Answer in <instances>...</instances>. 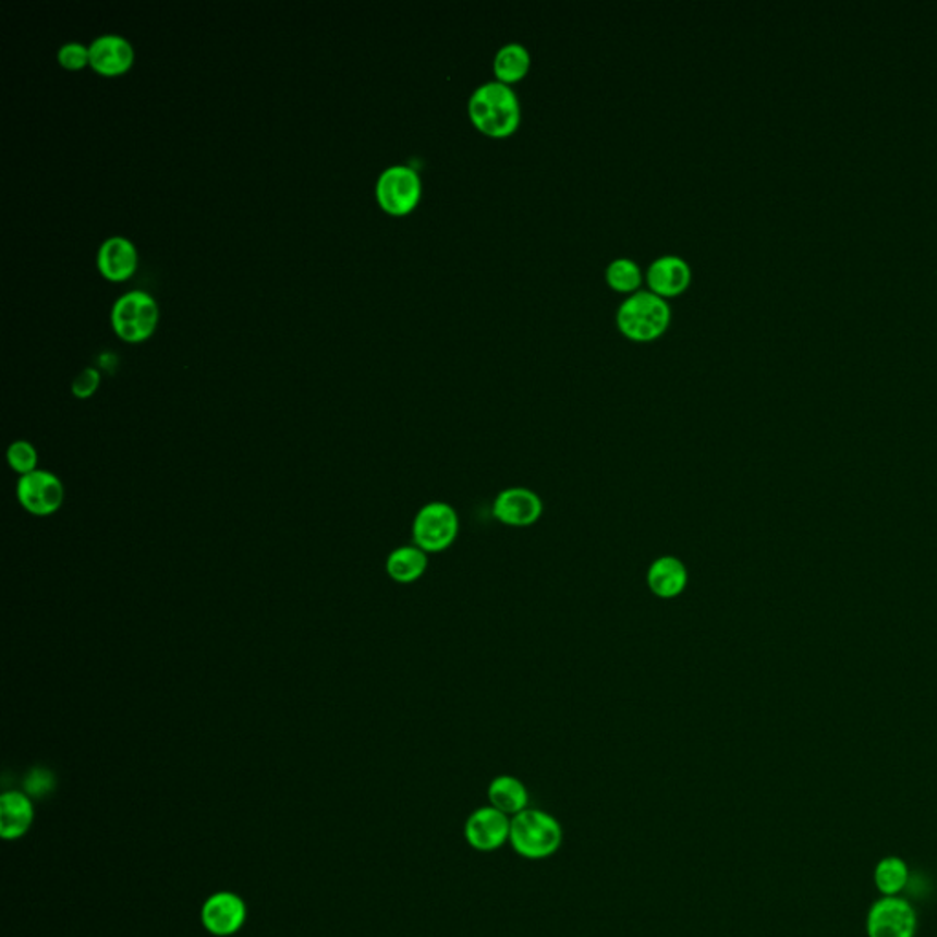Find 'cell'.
<instances>
[{
	"label": "cell",
	"instance_id": "obj_16",
	"mask_svg": "<svg viewBox=\"0 0 937 937\" xmlns=\"http://www.w3.org/2000/svg\"><path fill=\"white\" fill-rule=\"evenodd\" d=\"M691 282V268L678 255H665L650 264L648 268V284L652 292L665 295H676L683 292Z\"/></svg>",
	"mask_w": 937,
	"mask_h": 937
},
{
	"label": "cell",
	"instance_id": "obj_18",
	"mask_svg": "<svg viewBox=\"0 0 937 937\" xmlns=\"http://www.w3.org/2000/svg\"><path fill=\"white\" fill-rule=\"evenodd\" d=\"M429 567V553L424 549L412 546H400L396 548L387 559V573L394 583L412 584L424 577Z\"/></svg>",
	"mask_w": 937,
	"mask_h": 937
},
{
	"label": "cell",
	"instance_id": "obj_22",
	"mask_svg": "<svg viewBox=\"0 0 937 937\" xmlns=\"http://www.w3.org/2000/svg\"><path fill=\"white\" fill-rule=\"evenodd\" d=\"M8 465L17 473V475H29L37 471V462L39 454L35 451V447L26 440L13 441L12 446L8 447L7 452Z\"/></svg>",
	"mask_w": 937,
	"mask_h": 937
},
{
	"label": "cell",
	"instance_id": "obj_11",
	"mask_svg": "<svg viewBox=\"0 0 937 937\" xmlns=\"http://www.w3.org/2000/svg\"><path fill=\"white\" fill-rule=\"evenodd\" d=\"M246 904L236 893L217 892L202 906V923L218 937L233 936L246 923Z\"/></svg>",
	"mask_w": 937,
	"mask_h": 937
},
{
	"label": "cell",
	"instance_id": "obj_5",
	"mask_svg": "<svg viewBox=\"0 0 937 937\" xmlns=\"http://www.w3.org/2000/svg\"><path fill=\"white\" fill-rule=\"evenodd\" d=\"M460 532L457 509L447 502H429L412 522V538L425 553H441L451 548Z\"/></svg>",
	"mask_w": 937,
	"mask_h": 937
},
{
	"label": "cell",
	"instance_id": "obj_10",
	"mask_svg": "<svg viewBox=\"0 0 937 937\" xmlns=\"http://www.w3.org/2000/svg\"><path fill=\"white\" fill-rule=\"evenodd\" d=\"M543 513V500L527 487H508L492 502V514L503 526L530 527L540 521Z\"/></svg>",
	"mask_w": 937,
	"mask_h": 937
},
{
	"label": "cell",
	"instance_id": "obj_13",
	"mask_svg": "<svg viewBox=\"0 0 937 937\" xmlns=\"http://www.w3.org/2000/svg\"><path fill=\"white\" fill-rule=\"evenodd\" d=\"M689 570L674 555H664L652 562L646 572V586L659 599H676L685 592Z\"/></svg>",
	"mask_w": 937,
	"mask_h": 937
},
{
	"label": "cell",
	"instance_id": "obj_2",
	"mask_svg": "<svg viewBox=\"0 0 937 937\" xmlns=\"http://www.w3.org/2000/svg\"><path fill=\"white\" fill-rule=\"evenodd\" d=\"M564 840V831L559 820L543 812L527 807L511 818L509 844L513 852L530 861L553 857Z\"/></svg>",
	"mask_w": 937,
	"mask_h": 937
},
{
	"label": "cell",
	"instance_id": "obj_1",
	"mask_svg": "<svg viewBox=\"0 0 937 937\" xmlns=\"http://www.w3.org/2000/svg\"><path fill=\"white\" fill-rule=\"evenodd\" d=\"M468 114L487 136H509L521 123V101L508 83L489 81L473 92Z\"/></svg>",
	"mask_w": 937,
	"mask_h": 937
},
{
	"label": "cell",
	"instance_id": "obj_15",
	"mask_svg": "<svg viewBox=\"0 0 937 937\" xmlns=\"http://www.w3.org/2000/svg\"><path fill=\"white\" fill-rule=\"evenodd\" d=\"M34 804L21 791H8L0 796V835L4 840H17L28 833L34 824Z\"/></svg>",
	"mask_w": 937,
	"mask_h": 937
},
{
	"label": "cell",
	"instance_id": "obj_25",
	"mask_svg": "<svg viewBox=\"0 0 937 937\" xmlns=\"http://www.w3.org/2000/svg\"><path fill=\"white\" fill-rule=\"evenodd\" d=\"M52 786V777L46 771H34L26 782L29 793H40Z\"/></svg>",
	"mask_w": 937,
	"mask_h": 937
},
{
	"label": "cell",
	"instance_id": "obj_23",
	"mask_svg": "<svg viewBox=\"0 0 937 937\" xmlns=\"http://www.w3.org/2000/svg\"><path fill=\"white\" fill-rule=\"evenodd\" d=\"M58 59L64 69H85L86 64H90V48L81 42H66L59 48Z\"/></svg>",
	"mask_w": 937,
	"mask_h": 937
},
{
	"label": "cell",
	"instance_id": "obj_9",
	"mask_svg": "<svg viewBox=\"0 0 937 937\" xmlns=\"http://www.w3.org/2000/svg\"><path fill=\"white\" fill-rule=\"evenodd\" d=\"M917 917L906 899L883 898L872 906L866 921L868 937H914Z\"/></svg>",
	"mask_w": 937,
	"mask_h": 937
},
{
	"label": "cell",
	"instance_id": "obj_14",
	"mask_svg": "<svg viewBox=\"0 0 937 937\" xmlns=\"http://www.w3.org/2000/svg\"><path fill=\"white\" fill-rule=\"evenodd\" d=\"M98 268L105 279L121 282L137 268V250L125 236H110L98 252Z\"/></svg>",
	"mask_w": 937,
	"mask_h": 937
},
{
	"label": "cell",
	"instance_id": "obj_4",
	"mask_svg": "<svg viewBox=\"0 0 937 937\" xmlns=\"http://www.w3.org/2000/svg\"><path fill=\"white\" fill-rule=\"evenodd\" d=\"M160 308L150 293L134 290L125 293L112 306V328L126 343H142L158 326Z\"/></svg>",
	"mask_w": 937,
	"mask_h": 937
},
{
	"label": "cell",
	"instance_id": "obj_3",
	"mask_svg": "<svg viewBox=\"0 0 937 937\" xmlns=\"http://www.w3.org/2000/svg\"><path fill=\"white\" fill-rule=\"evenodd\" d=\"M670 320V306L658 293H632L618 309V325L623 333L637 341L658 338Z\"/></svg>",
	"mask_w": 937,
	"mask_h": 937
},
{
	"label": "cell",
	"instance_id": "obj_7",
	"mask_svg": "<svg viewBox=\"0 0 937 937\" xmlns=\"http://www.w3.org/2000/svg\"><path fill=\"white\" fill-rule=\"evenodd\" d=\"M19 503L35 516H50L64 502L63 482L50 471L37 468L17 482Z\"/></svg>",
	"mask_w": 937,
	"mask_h": 937
},
{
	"label": "cell",
	"instance_id": "obj_21",
	"mask_svg": "<svg viewBox=\"0 0 937 937\" xmlns=\"http://www.w3.org/2000/svg\"><path fill=\"white\" fill-rule=\"evenodd\" d=\"M606 279L612 284L616 290L621 292H630L640 287L641 269L634 260L630 258H616L606 269Z\"/></svg>",
	"mask_w": 937,
	"mask_h": 937
},
{
	"label": "cell",
	"instance_id": "obj_8",
	"mask_svg": "<svg viewBox=\"0 0 937 937\" xmlns=\"http://www.w3.org/2000/svg\"><path fill=\"white\" fill-rule=\"evenodd\" d=\"M511 817L492 806L478 807L468 815L463 835L468 847L480 853L497 852L509 842Z\"/></svg>",
	"mask_w": 937,
	"mask_h": 937
},
{
	"label": "cell",
	"instance_id": "obj_19",
	"mask_svg": "<svg viewBox=\"0 0 937 937\" xmlns=\"http://www.w3.org/2000/svg\"><path fill=\"white\" fill-rule=\"evenodd\" d=\"M530 63H532V59H530L526 46L521 45V42H509V45H503L495 56V74H497L498 81L509 85L513 81L522 80L527 74Z\"/></svg>",
	"mask_w": 937,
	"mask_h": 937
},
{
	"label": "cell",
	"instance_id": "obj_6",
	"mask_svg": "<svg viewBox=\"0 0 937 937\" xmlns=\"http://www.w3.org/2000/svg\"><path fill=\"white\" fill-rule=\"evenodd\" d=\"M422 196V180L412 167L392 166L379 174L376 198L390 215H406Z\"/></svg>",
	"mask_w": 937,
	"mask_h": 937
},
{
	"label": "cell",
	"instance_id": "obj_24",
	"mask_svg": "<svg viewBox=\"0 0 937 937\" xmlns=\"http://www.w3.org/2000/svg\"><path fill=\"white\" fill-rule=\"evenodd\" d=\"M99 384H101V374H99L98 368L86 366L72 381V394L80 400H86L99 389Z\"/></svg>",
	"mask_w": 937,
	"mask_h": 937
},
{
	"label": "cell",
	"instance_id": "obj_20",
	"mask_svg": "<svg viewBox=\"0 0 937 937\" xmlns=\"http://www.w3.org/2000/svg\"><path fill=\"white\" fill-rule=\"evenodd\" d=\"M909 875V866L903 859L886 857L875 868V885L885 898H892L906 888Z\"/></svg>",
	"mask_w": 937,
	"mask_h": 937
},
{
	"label": "cell",
	"instance_id": "obj_12",
	"mask_svg": "<svg viewBox=\"0 0 937 937\" xmlns=\"http://www.w3.org/2000/svg\"><path fill=\"white\" fill-rule=\"evenodd\" d=\"M90 66L101 75L125 74L134 64V48L121 35H101L90 46Z\"/></svg>",
	"mask_w": 937,
	"mask_h": 937
},
{
	"label": "cell",
	"instance_id": "obj_17",
	"mask_svg": "<svg viewBox=\"0 0 937 937\" xmlns=\"http://www.w3.org/2000/svg\"><path fill=\"white\" fill-rule=\"evenodd\" d=\"M487 799H489V806L511 818L530 807V793L526 786L521 778L511 777V775L492 778L487 788Z\"/></svg>",
	"mask_w": 937,
	"mask_h": 937
}]
</instances>
